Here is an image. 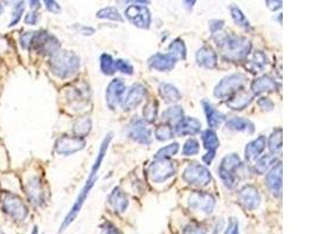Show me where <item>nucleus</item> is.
<instances>
[{"instance_id": "nucleus-14", "label": "nucleus", "mask_w": 312, "mask_h": 234, "mask_svg": "<svg viewBox=\"0 0 312 234\" xmlns=\"http://www.w3.org/2000/svg\"><path fill=\"white\" fill-rule=\"evenodd\" d=\"M189 205L192 210L210 214L215 207V198L206 192H193L190 196Z\"/></svg>"}, {"instance_id": "nucleus-57", "label": "nucleus", "mask_w": 312, "mask_h": 234, "mask_svg": "<svg viewBox=\"0 0 312 234\" xmlns=\"http://www.w3.org/2000/svg\"><path fill=\"white\" fill-rule=\"evenodd\" d=\"M195 3H197V0H184V5H185V7L189 11H191L192 9H193Z\"/></svg>"}, {"instance_id": "nucleus-6", "label": "nucleus", "mask_w": 312, "mask_h": 234, "mask_svg": "<svg viewBox=\"0 0 312 234\" xmlns=\"http://www.w3.org/2000/svg\"><path fill=\"white\" fill-rule=\"evenodd\" d=\"M31 48L43 55H52L60 50V43L48 32H34L31 41Z\"/></svg>"}, {"instance_id": "nucleus-22", "label": "nucleus", "mask_w": 312, "mask_h": 234, "mask_svg": "<svg viewBox=\"0 0 312 234\" xmlns=\"http://www.w3.org/2000/svg\"><path fill=\"white\" fill-rule=\"evenodd\" d=\"M200 129V121L193 119V117H183V119L175 124L174 133L178 136H189L198 134Z\"/></svg>"}, {"instance_id": "nucleus-5", "label": "nucleus", "mask_w": 312, "mask_h": 234, "mask_svg": "<svg viewBox=\"0 0 312 234\" xmlns=\"http://www.w3.org/2000/svg\"><path fill=\"white\" fill-rule=\"evenodd\" d=\"M183 178L187 184L194 185V186L198 187H205L210 183L212 176H210L209 170L204 165L192 163L185 169Z\"/></svg>"}, {"instance_id": "nucleus-15", "label": "nucleus", "mask_w": 312, "mask_h": 234, "mask_svg": "<svg viewBox=\"0 0 312 234\" xmlns=\"http://www.w3.org/2000/svg\"><path fill=\"white\" fill-rule=\"evenodd\" d=\"M148 95V92H146V88L141 84L133 85L129 89V92L125 95V97H123V100L121 102L123 110L129 111L136 109L139 104L142 103L144 99Z\"/></svg>"}, {"instance_id": "nucleus-56", "label": "nucleus", "mask_w": 312, "mask_h": 234, "mask_svg": "<svg viewBox=\"0 0 312 234\" xmlns=\"http://www.w3.org/2000/svg\"><path fill=\"white\" fill-rule=\"evenodd\" d=\"M125 3L131 5H150L151 0H125Z\"/></svg>"}, {"instance_id": "nucleus-55", "label": "nucleus", "mask_w": 312, "mask_h": 234, "mask_svg": "<svg viewBox=\"0 0 312 234\" xmlns=\"http://www.w3.org/2000/svg\"><path fill=\"white\" fill-rule=\"evenodd\" d=\"M77 29L78 32L81 34H84V35H92V34L95 33V29L92 27H84V26H78Z\"/></svg>"}, {"instance_id": "nucleus-50", "label": "nucleus", "mask_w": 312, "mask_h": 234, "mask_svg": "<svg viewBox=\"0 0 312 234\" xmlns=\"http://www.w3.org/2000/svg\"><path fill=\"white\" fill-rule=\"evenodd\" d=\"M257 104H258V107L262 108L263 110H266V111L273 110V109H274V102L270 99H268V97H262V99L258 100Z\"/></svg>"}, {"instance_id": "nucleus-36", "label": "nucleus", "mask_w": 312, "mask_h": 234, "mask_svg": "<svg viewBox=\"0 0 312 234\" xmlns=\"http://www.w3.org/2000/svg\"><path fill=\"white\" fill-rule=\"evenodd\" d=\"M168 52L171 55H173L176 60H185L186 59V46L182 39H175L173 43L168 46Z\"/></svg>"}, {"instance_id": "nucleus-12", "label": "nucleus", "mask_w": 312, "mask_h": 234, "mask_svg": "<svg viewBox=\"0 0 312 234\" xmlns=\"http://www.w3.org/2000/svg\"><path fill=\"white\" fill-rule=\"evenodd\" d=\"M85 146V141L77 136H62L55 143V150L59 154L69 156L81 151Z\"/></svg>"}, {"instance_id": "nucleus-40", "label": "nucleus", "mask_w": 312, "mask_h": 234, "mask_svg": "<svg viewBox=\"0 0 312 234\" xmlns=\"http://www.w3.org/2000/svg\"><path fill=\"white\" fill-rule=\"evenodd\" d=\"M101 70L105 75L115 74V59H112L110 54H102L101 55Z\"/></svg>"}, {"instance_id": "nucleus-24", "label": "nucleus", "mask_w": 312, "mask_h": 234, "mask_svg": "<svg viewBox=\"0 0 312 234\" xmlns=\"http://www.w3.org/2000/svg\"><path fill=\"white\" fill-rule=\"evenodd\" d=\"M277 88V82L273 77L268 76V75H263V76L256 79L251 84V93H253V95H261L263 93L275 92Z\"/></svg>"}, {"instance_id": "nucleus-18", "label": "nucleus", "mask_w": 312, "mask_h": 234, "mask_svg": "<svg viewBox=\"0 0 312 234\" xmlns=\"http://www.w3.org/2000/svg\"><path fill=\"white\" fill-rule=\"evenodd\" d=\"M282 163L278 162L277 164H274V167L270 169V171L266 173L265 184L269 191L275 196V197H281L282 196Z\"/></svg>"}, {"instance_id": "nucleus-23", "label": "nucleus", "mask_w": 312, "mask_h": 234, "mask_svg": "<svg viewBox=\"0 0 312 234\" xmlns=\"http://www.w3.org/2000/svg\"><path fill=\"white\" fill-rule=\"evenodd\" d=\"M195 60H197V63L199 66L206 68V69H214L217 65L216 53L208 46L201 47L200 50L197 52Z\"/></svg>"}, {"instance_id": "nucleus-2", "label": "nucleus", "mask_w": 312, "mask_h": 234, "mask_svg": "<svg viewBox=\"0 0 312 234\" xmlns=\"http://www.w3.org/2000/svg\"><path fill=\"white\" fill-rule=\"evenodd\" d=\"M111 139H112V134H108L107 136H105V138L103 139L102 145H101L99 154H97V157H96L95 163H94L92 170H90V173H89L87 182H85L84 186L82 187V190L80 192V194H78L76 202H75L73 207H71V210L69 211L68 216L66 217L65 221H63V224L61 226V231H63V229H65L66 227H68L71 222L74 221V219L76 218L78 212H80L81 209H82V206H83V204L85 202V199H87V197H88L90 190H92L94 185H95V182L97 180V172H99V170L101 168V164H102L104 154L107 153L108 146H109V144H110Z\"/></svg>"}, {"instance_id": "nucleus-53", "label": "nucleus", "mask_w": 312, "mask_h": 234, "mask_svg": "<svg viewBox=\"0 0 312 234\" xmlns=\"http://www.w3.org/2000/svg\"><path fill=\"white\" fill-rule=\"evenodd\" d=\"M101 228H102V232L103 233H118L117 228H116L115 226L112 225L111 222H109V221H105L104 224L101 226Z\"/></svg>"}, {"instance_id": "nucleus-49", "label": "nucleus", "mask_w": 312, "mask_h": 234, "mask_svg": "<svg viewBox=\"0 0 312 234\" xmlns=\"http://www.w3.org/2000/svg\"><path fill=\"white\" fill-rule=\"evenodd\" d=\"M226 233L229 234H236L239 233V221L236 218H231L229 219L227 229H226Z\"/></svg>"}, {"instance_id": "nucleus-54", "label": "nucleus", "mask_w": 312, "mask_h": 234, "mask_svg": "<svg viewBox=\"0 0 312 234\" xmlns=\"http://www.w3.org/2000/svg\"><path fill=\"white\" fill-rule=\"evenodd\" d=\"M184 232H185V233H204L205 231H201V228L199 227V226L190 225V226H187L185 229H184Z\"/></svg>"}, {"instance_id": "nucleus-7", "label": "nucleus", "mask_w": 312, "mask_h": 234, "mask_svg": "<svg viewBox=\"0 0 312 234\" xmlns=\"http://www.w3.org/2000/svg\"><path fill=\"white\" fill-rule=\"evenodd\" d=\"M240 165H241V160L235 153L228 154L221 161L219 175L227 187L232 188L235 186V172Z\"/></svg>"}, {"instance_id": "nucleus-45", "label": "nucleus", "mask_w": 312, "mask_h": 234, "mask_svg": "<svg viewBox=\"0 0 312 234\" xmlns=\"http://www.w3.org/2000/svg\"><path fill=\"white\" fill-rule=\"evenodd\" d=\"M115 69L116 71H121V73L126 75L133 74V67L131 66V63L129 61H126V60L122 59L115 60Z\"/></svg>"}, {"instance_id": "nucleus-11", "label": "nucleus", "mask_w": 312, "mask_h": 234, "mask_svg": "<svg viewBox=\"0 0 312 234\" xmlns=\"http://www.w3.org/2000/svg\"><path fill=\"white\" fill-rule=\"evenodd\" d=\"M90 97L89 87L85 84H80L68 88L66 92V99L69 105L75 110H81L88 104Z\"/></svg>"}, {"instance_id": "nucleus-58", "label": "nucleus", "mask_w": 312, "mask_h": 234, "mask_svg": "<svg viewBox=\"0 0 312 234\" xmlns=\"http://www.w3.org/2000/svg\"><path fill=\"white\" fill-rule=\"evenodd\" d=\"M29 6L32 9H37L40 6V0H29Z\"/></svg>"}, {"instance_id": "nucleus-31", "label": "nucleus", "mask_w": 312, "mask_h": 234, "mask_svg": "<svg viewBox=\"0 0 312 234\" xmlns=\"http://www.w3.org/2000/svg\"><path fill=\"white\" fill-rule=\"evenodd\" d=\"M92 127L93 123L89 117H81V119H78L76 122L74 123L73 133L75 136H77V137L83 138L90 133Z\"/></svg>"}, {"instance_id": "nucleus-39", "label": "nucleus", "mask_w": 312, "mask_h": 234, "mask_svg": "<svg viewBox=\"0 0 312 234\" xmlns=\"http://www.w3.org/2000/svg\"><path fill=\"white\" fill-rule=\"evenodd\" d=\"M158 115V103L156 100L149 101L143 109V116H144L145 122L152 123L155 122Z\"/></svg>"}, {"instance_id": "nucleus-52", "label": "nucleus", "mask_w": 312, "mask_h": 234, "mask_svg": "<svg viewBox=\"0 0 312 234\" xmlns=\"http://www.w3.org/2000/svg\"><path fill=\"white\" fill-rule=\"evenodd\" d=\"M37 21H39V16H37V13L35 12L28 13L25 18V22L27 25H36Z\"/></svg>"}, {"instance_id": "nucleus-42", "label": "nucleus", "mask_w": 312, "mask_h": 234, "mask_svg": "<svg viewBox=\"0 0 312 234\" xmlns=\"http://www.w3.org/2000/svg\"><path fill=\"white\" fill-rule=\"evenodd\" d=\"M155 135L158 141L165 142L173 137V130H172L170 124H161L156 129Z\"/></svg>"}, {"instance_id": "nucleus-4", "label": "nucleus", "mask_w": 312, "mask_h": 234, "mask_svg": "<svg viewBox=\"0 0 312 234\" xmlns=\"http://www.w3.org/2000/svg\"><path fill=\"white\" fill-rule=\"evenodd\" d=\"M247 76L241 73L231 74L224 77L214 88V96L220 100H227L235 93L243 88L247 82Z\"/></svg>"}, {"instance_id": "nucleus-9", "label": "nucleus", "mask_w": 312, "mask_h": 234, "mask_svg": "<svg viewBox=\"0 0 312 234\" xmlns=\"http://www.w3.org/2000/svg\"><path fill=\"white\" fill-rule=\"evenodd\" d=\"M125 17L138 28L148 29L151 25V12L145 5H130L125 10Z\"/></svg>"}, {"instance_id": "nucleus-28", "label": "nucleus", "mask_w": 312, "mask_h": 234, "mask_svg": "<svg viewBox=\"0 0 312 234\" xmlns=\"http://www.w3.org/2000/svg\"><path fill=\"white\" fill-rule=\"evenodd\" d=\"M202 107L205 109V114L207 117V123L210 129H215V128L222 124L225 115L221 114L219 110H216L212 103H209L208 101H202Z\"/></svg>"}, {"instance_id": "nucleus-16", "label": "nucleus", "mask_w": 312, "mask_h": 234, "mask_svg": "<svg viewBox=\"0 0 312 234\" xmlns=\"http://www.w3.org/2000/svg\"><path fill=\"white\" fill-rule=\"evenodd\" d=\"M125 84L121 79H114L109 84L107 92H105V101H107L108 107L110 109H115L121 102L125 94Z\"/></svg>"}, {"instance_id": "nucleus-46", "label": "nucleus", "mask_w": 312, "mask_h": 234, "mask_svg": "<svg viewBox=\"0 0 312 234\" xmlns=\"http://www.w3.org/2000/svg\"><path fill=\"white\" fill-rule=\"evenodd\" d=\"M225 26L224 20H219V19H214V20L209 21V31L212 33V35H215L216 33L222 31Z\"/></svg>"}, {"instance_id": "nucleus-10", "label": "nucleus", "mask_w": 312, "mask_h": 234, "mask_svg": "<svg viewBox=\"0 0 312 234\" xmlns=\"http://www.w3.org/2000/svg\"><path fill=\"white\" fill-rule=\"evenodd\" d=\"M174 173L175 165L167 160H157L149 168V176L155 183H164Z\"/></svg>"}, {"instance_id": "nucleus-26", "label": "nucleus", "mask_w": 312, "mask_h": 234, "mask_svg": "<svg viewBox=\"0 0 312 234\" xmlns=\"http://www.w3.org/2000/svg\"><path fill=\"white\" fill-rule=\"evenodd\" d=\"M266 145V139L264 136H258L256 139L248 143L246 149H244V154H246L247 161H256L260 154L264 151Z\"/></svg>"}, {"instance_id": "nucleus-59", "label": "nucleus", "mask_w": 312, "mask_h": 234, "mask_svg": "<svg viewBox=\"0 0 312 234\" xmlns=\"http://www.w3.org/2000/svg\"><path fill=\"white\" fill-rule=\"evenodd\" d=\"M2 13H3V7L0 6V14H2Z\"/></svg>"}, {"instance_id": "nucleus-47", "label": "nucleus", "mask_w": 312, "mask_h": 234, "mask_svg": "<svg viewBox=\"0 0 312 234\" xmlns=\"http://www.w3.org/2000/svg\"><path fill=\"white\" fill-rule=\"evenodd\" d=\"M44 6H46V9L50 11V12L54 13V14H59L61 12V7L58 4L56 0H43Z\"/></svg>"}, {"instance_id": "nucleus-32", "label": "nucleus", "mask_w": 312, "mask_h": 234, "mask_svg": "<svg viewBox=\"0 0 312 234\" xmlns=\"http://www.w3.org/2000/svg\"><path fill=\"white\" fill-rule=\"evenodd\" d=\"M184 117V110L180 105H173V107L167 108L166 110L163 112L161 119L168 124H176Z\"/></svg>"}, {"instance_id": "nucleus-35", "label": "nucleus", "mask_w": 312, "mask_h": 234, "mask_svg": "<svg viewBox=\"0 0 312 234\" xmlns=\"http://www.w3.org/2000/svg\"><path fill=\"white\" fill-rule=\"evenodd\" d=\"M96 17L100 19H108V20L118 21V22H123L124 20L122 14L118 12V10L112 6H108V7H104V9L102 10H100L99 12L96 13Z\"/></svg>"}, {"instance_id": "nucleus-30", "label": "nucleus", "mask_w": 312, "mask_h": 234, "mask_svg": "<svg viewBox=\"0 0 312 234\" xmlns=\"http://www.w3.org/2000/svg\"><path fill=\"white\" fill-rule=\"evenodd\" d=\"M159 94L167 103H175L182 99V94L171 84H161L159 86Z\"/></svg>"}, {"instance_id": "nucleus-13", "label": "nucleus", "mask_w": 312, "mask_h": 234, "mask_svg": "<svg viewBox=\"0 0 312 234\" xmlns=\"http://www.w3.org/2000/svg\"><path fill=\"white\" fill-rule=\"evenodd\" d=\"M127 136L132 141L141 143V144H150L151 142V129L148 127V123L144 120L135 119L127 128Z\"/></svg>"}, {"instance_id": "nucleus-41", "label": "nucleus", "mask_w": 312, "mask_h": 234, "mask_svg": "<svg viewBox=\"0 0 312 234\" xmlns=\"http://www.w3.org/2000/svg\"><path fill=\"white\" fill-rule=\"evenodd\" d=\"M179 151L178 143H172L170 145L164 146L156 153V160H168V158L173 157L174 154Z\"/></svg>"}, {"instance_id": "nucleus-38", "label": "nucleus", "mask_w": 312, "mask_h": 234, "mask_svg": "<svg viewBox=\"0 0 312 234\" xmlns=\"http://www.w3.org/2000/svg\"><path fill=\"white\" fill-rule=\"evenodd\" d=\"M282 136H283V133H282L281 128H278L274 133L272 134L269 138V150L270 152L273 154H277L281 153L282 151V145H283V143H282Z\"/></svg>"}, {"instance_id": "nucleus-3", "label": "nucleus", "mask_w": 312, "mask_h": 234, "mask_svg": "<svg viewBox=\"0 0 312 234\" xmlns=\"http://www.w3.org/2000/svg\"><path fill=\"white\" fill-rule=\"evenodd\" d=\"M50 68L55 76L66 80L74 76L80 69V59L74 52L59 50L51 55Z\"/></svg>"}, {"instance_id": "nucleus-33", "label": "nucleus", "mask_w": 312, "mask_h": 234, "mask_svg": "<svg viewBox=\"0 0 312 234\" xmlns=\"http://www.w3.org/2000/svg\"><path fill=\"white\" fill-rule=\"evenodd\" d=\"M266 63H268V59H266L264 53L257 51L253 54V58H251L247 67L249 68L253 73H257V71H261L263 68L266 66Z\"/></svg>"}, {"instance_id": "nucleus-34", "label": "nucleus", "mask_w": 312, "mask_h": 234, "mask_svg": "<svg viewBox=\"0 0 312 234\" xmlns=\"http://www.w3.org/2000/svg\"><path fill=\"white\" fill-rule=\"evenodd\" d=\"M229 11H231L232 18H233V20L235 21V24L240 26V27H242L244 29H247V31H249V29L251 28L250 22L247 19V17L244 16V13L242 12L241 9H240V7H238L236 5H231V7H229Z\"/></svg>"}, {"instance_id": "nucleus-8", "label": "nucleus", "mask_w": 312, "mask_h": 234, "mask_svg": "<svg viewBox=\"0 0 312 234\" xmlns=\"http://www.w3.org/2000/svg\"><path fill=\"white\" fill-rule=\"evenodd\" d=\"M3 209L5 211V213L17 221H24L28 216L27 207L22 203L21 199L11 193L4 196Z\"/></svg>"}, {"instance_id": "nucleus-21", "label": "nucleus", "mask_w": 312, "mask_h": 234, "mask_svg": "<svg viewBox=\"0 0 312 234\" xmlns=\"http://www.w3.org/2000/svg\"><path fill=\"white\" fill-rule=\"evenodd\" d=\"M176 61L178 60L173 55H171L170 53H166V54L157 53L149 59V66L158 71H168L173 69Z\"/></svg>"}, {"instance_id": "nucleus-19", "label": "nucleus", "mask_w": 312, "mask_h": 234, "mask_svg": "<svg viewBox=\"0 0 312 234\" xmlns=\"http://www.w3.org/2000/svg\"><path fill=\"white\" fill-rule=\"evenodd\" d=\"M26 193L33 204L35 205H41L43 203L44 192L42 187L41 179L37 176H31L26 182Z\"/></svg>"}, {"instance_id": "nucleus-17", "label": "nucleus", "mask_w": 312, "mask_h": 234, "mask_svg": "<svg viewBox=\"0 0 312 234\" xmlns=\"http://www.w3.org/2000/svg\"><path fill=\"white\" fill-rule=\"evenodd\" d=\"M239 202L244 209L254 211L261 204V194L258 190L253 185H246L239 192Z\"/></svg>"}, {"instance_id": "nucleus-27", "label": "nucleus", "mask_w": 312, "mask_h": 234, "mask_svg": "<svg viewBox=\"0 0 312 234\" xmlns=\"http://www.w3.org/2000/svg\"><path fill=\"white\" fill-rule=\"evenodd\" d=\"M253 94H249L243 90H239L234 95L229 97L227 101L228 108L233 109V110H242V109L247 108L251 102H253Z\"/></svg>"}, {"instance_id": "nucleus-43", "label": "nucleus", "mask_w": 312, "mask_h": 234, "mask_svg": "<svg viewBox=\"0 0 312 234\" xmlns=\"http://www.w3.org/2000/svg\"><path fill=\"white\" fill-rule=\"evenodd\" d=\"M199 149H200L199 142L197 139L191 138L185 143V145H184L183 154L184 156H194V154H197L199 152Z\"/></svg>"}, {"instance_id": "nucleus-20", "label": "nucleus", "mask_w": 312, "mask_h": 234, "mask_svg": "<svg viewBox=\"0 0 312 234\" xmlns=\"http://www.w3.org/2000/svg\"><path fill=\"white\" fill-rule=\"evenodd\" d=\"M201 138H202V142H204V146L208 151V152L206 153V156L202 157V161H204L205 164H210L212 163L213 158L215 157L217 148L220 146V141H219V138H217L216 134L214 133L212 129H207V130L202 131Z\"/></svg>"}, {"instance_id": "nucleus-48", "label": "nucleus", "mask_w": 312, "mask_h": 234, "mask_svg": "<svg viewBox=\"0 0 312 234\" xmlns=\"http://www.w3.org/2000/svg\"><path fill=\"white\" fill-rule=\"evenodd\" d=\"M33 34H34V32H26L21 35L20 44H21V46L25 48V50H28V48H31V41H32Z\"/></svg>"}, {"instance_id": "nucleus-1", "label": "nucleus", "mask_w": 312, "mask_h": 234, "mask_svg": "<svg viewBox=\"0 0 312 234\" xmlns=\"http://www.w3.org/2000/svg\"><path fill=\"white\" fill-rule=\"evenodd\" d=\"M216 46L224 59L231 62L246 61L251 51V43L246 37L234 34L216 33L214 35Z\"/></svg>"}, {"instance_id": "nucleus-51", "label": "nucleus", "mask_w": 312, "mask_h": 234, "mask_svg": "<svg viewBox=\"0 0 312 234\" xmlns=\"http://www.w3.org/2000/svg\"><path fill=\"white\" fill-rule=\"evenodd\" d=\"M265 4L272 11H277L282 9L283 2H282V0H265Z\"/></svg>"}, {"instance_id": "nucleus-25", "label": "nucleus", "mask_w": 312, "mask_h": 234, "mask_svg": "<svg viewBox=\"0 0 312 234\" xmlns=\"http://www.w3.org/2000/svg\"><path fill=\"white\" fill-rule=\"evenodd\" d=\"M109 204L117 213L125 212L129 206V198L121 187H115L109 196Z\"/></svg>"}, {"instance_id": "nucleus-37", "label": "nucleus", "mask_w": 312, "mask_h": 234, "mask_svg": "<svg viewBox=\"0 0 312 234\" xmlns=\"http://www.w3.org/2000/svg\"><path fill=\"white\" fill-rule=\"evenodd\" d=\"M275 162L276 157L274 156V154H265V156L261 157L260 160L256 162L254 168L255 171H256L258 175H263V173H265L274 164H275Z\"/></svg>"}, {"instance_id": "nucleus-44", "label": "nucleus", "mask_w": 312, "mask_h": 234, "mask_svg": "<svg viewBox=\"0 0 312 234\" xmlns=\"http://www.w3.org/2000/svg\"><path fill=\"white\" fill-rule=\"evenodd\" d=\"M24 11H25V3H24V0H21L20 3H17L16 6L13 7L12 18H11L10 26L17 25L18 22L20 21V19L22 17V13H24Z\"/></svg>"}, {"instance_id": "nucleus-29", "label": "nucleus", "mask_w": 312, "mask_h": 234, "mask_svg": "<svg viewBox=\"0 0 312 234\" xmlns=\"http://www.w3.org/2000/svg\"><path fill=\"white\" fill-rule=\"evenodd\" d=\"M226 127L231 130L241 131V133L246 134H253L255 131L254 123L249 120L243 119V117H233V119L227 121Z\"/></svg>"}]
</instances>
